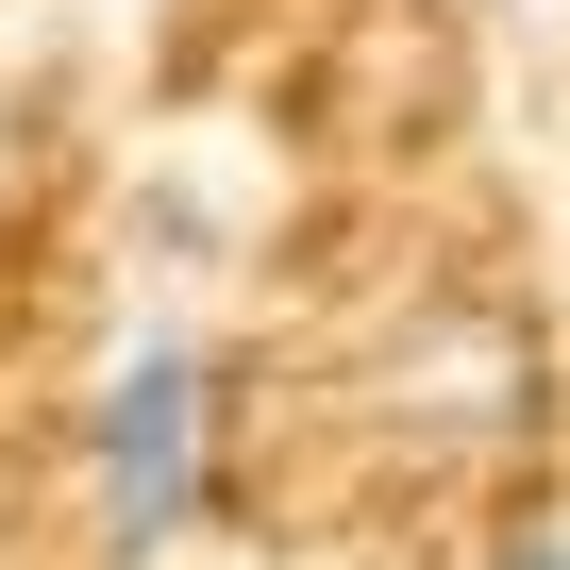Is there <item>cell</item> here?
I'll return each instance as SVG.
<instances>
[{
    "instance_id": "1",
    "label": "cell",
    "mask_w": 570,
    "mask_h": 570,
    "mask_svg": "<svg viewBox=\"0 0 570 570\" xmlns=\"http://www.w3.org/2000/svg\"><path fill=\"white\" fill-rule=\"evenodd\" d=\"M218 436H235V370L151 320V336L85 386V436H68V453H85V537H101V570H168V553L202 537Z\"/></svg>"
},
{
    "instance_id": "2",
    "label": "cell",
    "mask_w": 570,
    "mask_h": 570,
    "mask_svg": "<svg viewBox=\"0 0 570 570\" xmlns=\"http://www.w3.org/2000/svg\"><path fill=\"white\" fill-rule=\"evenodd\" d=\"M503 570H570V520H553V537H520V553H503Z\"/></svg>"
}]
</instances>
